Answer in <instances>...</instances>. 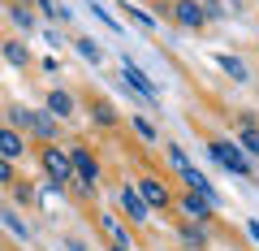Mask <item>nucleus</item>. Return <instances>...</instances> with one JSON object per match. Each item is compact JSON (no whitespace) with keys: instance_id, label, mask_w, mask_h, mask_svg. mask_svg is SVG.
I'll return each instance as SVG.
<instances>
[{"instance_id":"obj_12","label":"nucleus","mask_w":259,"mask_h":251,"mask_svg":"<svg viewBox=\"0 0 259 251\" xmlns=\"http://www.w3.org/2000/svg\"><path fill=\"white\" fill-rule=\"evenodd\" d=\"M221 69H225V74H233V83H246V65L233 61V56H221Z\"/></svg>"},{"instance_id":"obj_7","label":"nucleus","mask_w":259,"mask_h":251,"mask_svg":"<svg viewBox=\"0 0 259 251\" xmlns=\"http://www.w3.org/2000/svg\"><path fill=\"white\" fill-rule=\"evenodd\" d=\"M173 9H177V22H182V26H203V9H199V5H194V0H177V5H173Z\"/></svg>"},{"instance_id":"obj_14","label":"nucleus","mask_w":259,"mask_h":251,"mask_svg":"<svg viewBox=\"0 0 259 251\" xmlns=\"http://www.w3.org/2000/svg\"><path fill=\"white\" fill-rule=\"evenodd\" d=\"M5 56H9V65H26V52H22V44H5Z\"/></svg>"},{"instance_id":"obj_16","label":"nucleus","mask_w":259,"mask_h":251,"mask_svg":"<svg viewBox=\"0 0 259 251\" xmlns=\"http://www.w3.org/2000/svg\"><path fill=\"white\" fill-rule=\"evenodd\" d=\"M78 52H82V56H87V61H100V48H95V44H91V39H78Z\"/></svg>"},{"instance_id":"obj_13","label":"nucleus","mask_w":259,"mask_h":251,"mask_svg":"<svg viewBox=\"0 0 259 251\" xmlns=\"http://www.w3.org/2000/svg\"><path fill=\"white\" fill-rule=\"evenodd\" d=\"M238 143H242V148H246V152H255V156H259V130H255V126H242Z\"/></svg>"},{"instance_id":"obj_19","label":"nucleus","mask_w":259,"mask_h":251,"mask_svg":"<svg viewBox=\"0 0 259 251\" xmlns=\"http://www.w3.org/2000/svg\"><path fill=\"white\" fill-rule=\"evenodd\" d=\"M117 251H125V247H117Z\"/></svg>"},{"instance_id":"obj_2","label":"nucleus","mask_w":259,"mask_h":251,"mask_svg":"<svg viewBox=\"0 0 259 251\" xmlns=\"http://www.w3.org/2000/svg\"><path fill=\"white\" fill-rule=\"evenodd\" d=\"M207 152H212V156L221 160V165L229 169V173H238V177H246V173H250V165H246V156H242V152L233 148V143H221V139H216V143H212V148H207Z\"/></svg>"},{"instance_id":"obj_1","label":"nucleus","mask_w":259,"mask_h":251,"mask_svg":"<svg viewBox=\"0 0 259 251\" xmlns=\"http://www.w3.org/2000/svg\"><path fill=\"white\" fill-rule=\"evenodd\" d=\"M44 169H48V177L61 186V182L74 177V156H65L61 148H44Z\"/></svg>"},{"instance_id":"obj_3","label":"nucleus","mask_w":259,"mask_h":251,"mask_svg":"<svg viewBox=\"0 0 259 251\" xmlns=\"http://www.w3.org/2000/svg\"><path fill=\"white\" fill-rule=\"evenodd\" d=\"M13 121L18 126H26V130H35L39 139H52V117H44V113H30V109H13Z\"/></svg>"},{"instance_id":"obj_9","label":"nucleus","mask_w":259,"mask_h":251,"mask_svg":"<svg viewBox=\"0 0 259 251\" xmlns=\"http://www.w3.org/2000/svg\"><path fill=\"white\" fill-rule=\"evenodd\" d=\"M48 113H52V117H69V113H74V100L65 91H52L48 95Z\"/></svg>"},{"instance_id":"obj_10","label":"nucleus","mask_w":259,"mask_h":251,"mask_svg":"<svg viewBox=\"0 0 259 251\" xmlns=\"http://www.w3.org/2000/svg\"><path fill=\"white\" fill-rule=\"evenodd\" d=\"M182 208H186L190 217H207V212H212V199L194 191V195H186V199H182Z\"/></svg>"},{"instance_id":"obj_4","label":"nucleus","mask_w":259,"mask_h":251,"mask_svg":"<svg viewBox=\"0 0 259 251\" xmlns=\"http://www.w3.org/2000/svg\"><path fill=\"white\" fill-rule=\"evenodd\" d=\"M69 156H74V173H78V182H82V186H95V177H100V165H95V156H91L87 148H74Z\"/></svg>"},{"instance_id":"obj_17","label":"nucleus","mask_w":259,"mask_h":251,"mask_svg":"<svg viewBox=\"0 0 259 251\" xmlns=\"http://www.w3.org/2000/svg\"><path fill=\"white\" fill-rule=\"evenodd\" d=\"M134 126H139V134H143V139H156V126H151V121H143V117H139Z\"/></svg>"},{"instance_id":"obj_18","label":"nucleus","mask_w":259,"mask_h":251,"mask_svg":"<svg viewBox=\"0 0 259 251\" xmlns=\"http://www.w3.org/2000/svg\"><path fill=\"white\" fill-rule=\"evenodd\" d=\"M250 234H255V238H259V221H250Z\"/></svg>"},{"instance_id":"obj_6","label":"nucleus","mask_w":259,"mask_h":251,"mask_svg":"<svg viewBox=\"0 0 259 251\" xmlns=\"http://www.w3.org/2000/svg\"><path fill=\"white\" fill-rule=\"evenodd\" d=\"M121 204H125V212L134 217V221H147V199H143L139 186H125V191H121Z\"/></svg>"},{"instance_id":"obj_8","label":"nucleus","mask_w":259,"mask_h":251,"mask_svg":"<svg viewBox=\"0 0 259 251\" xmlns=\"http://www.w3.org/2000/svg\"><path fill=\"white\" fill-rule=\"evenodd\" d=\"M139 191H143V199H147V204H156V208H164V204H168V191L156 182V177H143Z\"/></svg>"},{"instance_id":"obj_15","label":"nucleus","mask_w":259,"mask_h":251,"mask_svg":"<svg viewBox=\"0 0 259 251\" xmlns=\"http://www.w3.org/2000/svg\"><path fill=\"white\" fill-rule=\"evenodd\" d=\"M5 225H9V230L18 234V238H30V230H26V225H22L18 217H13V212H5Z\"/></svg>"},{"instance_id":"obj_5","label":"nucleus","mask_w":259,"mask_h":251,"mask_svg":"<svg viewBox=\"0 0 259 251\" xmlns=\"http://www.w3.org/2000/svg\"><path fill=\"white\" fill-rule=\"evenodd\" d=\"M121 78H125V83L134 87V91H143L147 100H156V95H160V91H156V83H151V78L143 74L139 65H130V61H121Z\"/></svg>"},{"instance_id":"obj_11","label":"nucleus","mask_w":259,"mask_h":251,"mask_svg":"<svg viewBox=\"0 0 259 251\" xmlns=\"http://www.w3.org/2000/svg\"><path fill=\"white\" fill-rule=\"evenodd\" d=\"M0 152H5V160H13V156H22V139H18V130H0Z\"/></svg>"}]
</instances>
